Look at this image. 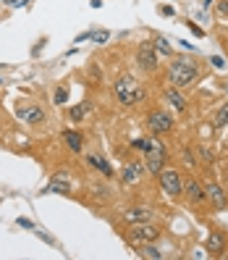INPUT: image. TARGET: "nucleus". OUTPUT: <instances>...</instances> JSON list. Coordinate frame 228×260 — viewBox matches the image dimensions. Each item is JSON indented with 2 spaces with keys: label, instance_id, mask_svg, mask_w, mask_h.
Masks as SVG:
<instances>
[{
  "label": "nucleus",
  "instance_id": "nucleus-36",
  "mask_svg": "<svg viewBox=\"0 0 228 260\" xmlns=\"http://www.w3.org/2000/svg\"><path fill=\"white\" fill-rule=\"evenodd\" d=\"M223 181H225V184H228V168H225V171H223Z\"/></svg>",
  "mask_w": 228,
  "mask_h": 260
},
{
  "label": "nucleus",
  "instance_id": "nucleus-26",
  "mask_svg": "<svg viewBox=\"0 0 228 260\" xmlns=\"http://www.w3.org/2000/svg\"><path fill=\"white\" fill-rule=\"evenodd\" d=\"M215 13H218V19H228V0H218Z\"/></svg>",
  "mask_w": 228,
  "mask_h": 260
},
{
  "label": "nucleus",
  "instance_id": "nucleus-22",
  "mask_svg": "<svg viewBox=\"0 0 228 260\" xmlns=\"http://www.w3.org/2000/svg\"><path fill=\"white\" fill-rule=\"evenodd\" d=\"M68 98H71V87L68 84H58L55 87V92H53V105H66L68 103Z\"/></svg>",
  "mask_w": 228,
  "mask_h": 260
},
{
  "label": "nucleus",
  "instance_id": "nucleus-10",
  "mask_svg": "<svg viewBox=\"0 0 228 260\" xmlns=\"http://www.w3.org/2000/svg\"><path fill=\"white\" fill-rule=\"evenodd\" d=\"M144 174H147L144 160H131L121 168V181H124V187H136L144 179Z\"/></svg>",
  "mask_w": 228,
  "mask_h": 260
},
{
  "label": "nucleus",
  "instance_id": "nucleus-20",
  "mask_svg": "<svg viewBox=\"0 0 228 260\" xmlns=\"http://www.w3.org/2000/svg\"><path fill=\"white\" fill-rule=\"evenodd\" d=\"M136 252H139L142 257H149V260H163L165 252L158 247L155 242H142V244H136Z\"/></svg>",
  "mask_w": 228,
  "mask_h": 260
},
{
  "label": "nucleus",
  "instance_id": "nucleus-21",
  "mask_svg": "<svg viewBox=\"0 0 228 260\" xmlns=\"http://www.w3.org/2000/svg\"><path fill=\"white\" fill-rule=\"evenodd\" d=\"M152 45H155L158 55H165V58H173V48H171V40L165 35H158L155 40H152Z\"/></svg>",
  "mask_w": 228,
  "mask_h": 260
},
{
  "label": "nucleus",
  "instance_id": "nucleus-25",
  "mask_svg": "<svg viewBox=\"0 0 228 260\" xmlns=\"http://www.w3.org/2000/svg\"><path fill=\"white\" fill-rule=\"evenodd\" d=\"M181 158H184V163L189 166V168H197V158H194V152L184 145V147H181Z\"/></svg>",
  "mask_w": 228,
  "mask_h": 260
},
{
  "label": "nucleus",
  "instance_id": "nucleus-33",
  "mask_svg": "<svg viewBox=\"0 0 228 260\" xmlns=\"http://www.w3.org/2000/svg\"><path fill=\"white\" fill-rule=\"evenodd\" d=\"M160 13H163V16H173L176 11H173L171 6H160Z\"/></svg>",
  "mask_w": 228,
  "mask_h": 260
},
{
  "label": "nucleus",
  "instance_id": "nucleus-3",
  "mask_svg": "<svg viewBox=\"0 0 228 260\" xmlns=\"http://www.w3.org/2000/svg\"><path fill=\"white\" fill-rule=\"evenodd\" d=\"M134 60H136V69H139L142 74H158V69H160V55H158V50H155V45H152V40H144V42H139V48H136V53H134Z\"/></svg>",
  "mask_w": 228,
  "mask_h": 260
},
{
  "label": "nucleus",
  "instance_id": "nucleus-8",
  "mask_svg": "<svg viewBox=\"0 0 228 260\" xmlns=\"http://www.w3.org/2000/svg\"><path fill=\"white\" fill-rule=\"evenodd\" d=\"M165 163H168V150H165V145L158 140L155 147H152L147 155H144V168H147V174L158 176L163 168H165Z\"/></svg>",
  "mask_w": 228,
  "mask_h": 260
},
{
  "label": "nucleus",
  "instance_id": "nucleus-29",
  "mask_svg": "<svg viewBox=\"0 0 228 260\" xmlns=\"http://www.w3.org/2000/svg\"><path fill=\"white\" fill-rule=\"evenodd\" d=\"M210 63L215 66V69H223V66H225V60H223L220 55H212V58H210Z\"/></svg>",
  "mask_w": 228,
  "mask_h": 260
},
{
  "label": "nucleus",
  "instance_id": "nucleus-31",
  "mask_svg": "<svg viewBox=\"0 0 228 260\" xmlns=\"http://www.w3.org/2000/svg\"><path fill=\"white\" fill-rule=\"evenodd\" d=\"M87 40H92V32H82V35L76 37L73 42H76V45H82V42H87Z\"/></svg>",
  "mask_w": 228,
  "mask_h": 260
},
{
  "label": "nucleus",
  "instance_id": "nucleus-11",
  "mask_svg": "<svg viewBox=\"0 0 228 260\" xmlns=\"http://www.w3.org/2000/svg\"><path fill=\"white\" fill-rule=\"evenodd\" d=\"M205 192H207V203L212 205V210H225L228 208V197H225V187L223 184H218V181H207Z\"/></svg>",
  "mask_w": 228,
  "mask_h": 260
},
{
  "label": "nucleus",
  "instance_id": "nucleus-34",
  "mask_svg": "<svg viewBox=\"0 0 228 260\" xmlns=\"http://www.w3.org/2000/svg\"><path fill=\"white\" fill-rule=\"evenodd\" d=\"M21 3H24V0H6V6H11V8L13 6H21Z\"/></svg>",
  "mask_w": 228,
  "mask_h": 260
},
{
  "label": "nucleus",
  "instance_id": "nucleus-18",
  "mask_svg": "<svg viewBox=\"0 0 228 260\" xmlns=\"http://www.w3.org/2000/svg\"><path fill=\"white\" fill-rule=\"evenodd\" d=\"M89 111H92V103H89V100L76 103V105L68 108V121H71V124H82V121L89 116Z\"/></svg>",
  "mask_w": 228,
  "mask_h": 260
},
{
  "label": "nucleus",
  "instance_id": "nucleus-1",
  "mask_svg": "<svg viewBox=\"0 0 228 260\" xmlns=\"http://www.w3.org/2000/svg\"><path fill=\"white\" fill-rule=\"evenodd\" d=\"M113 95H116V103L124 105V108H134L147 100V89L136 82V76L131 74H121L118 79L113 82Z\"/></svg>",
  "mask_w": 228,
  "mask_h": 260
},
{
  "label": "nucleus",
  "instance_id": "nucleus-24",
  "mask_svg": "<svg viewBox=\"0 0 228 260\" xmlns=\"http://www.w3.org/2000/svg\"><path fill=\"white\" fill-rule=\"evenodd\" d=\"M212 121H215V126H218V129L228 126V103H223L220 108L215 111V118H212Z\"/></svg>",
  "mask_w": 228,
  "mask_h": 260
},
{
  "label": "nucleus",
  "instance_id": "nucleus-2",
  "mask_svg": "<svg viewBox=\"0 0 228 260\" xmlns=\"http://www.w3.org/2000/svg\"><path fill=\"white\" fill-rule=\"evenodd\" d=\"M200 79H202V71H200V66H197L194 60H189V58H171V63H168V82L173 87L189 89Z\"/></svg>",
  "mask_w": 228,
  "mask_h": 260
},
{
  "label": "nucleus",
  "instance_id": "nucleus-12",
  "mask_svg": "<svg viewBox=\"0 0 228 260\" xmlns=\"http://www.w3.org/2000/svg\"><path fill=\"white\" fill-rule=\"evenodd\" d=\"M205 250L212 257H220L228 250V237L220 232V229H212V232L207 234V239H205Z\"/></svg>",
  "mask_w": 228,
  "mask_h": 260
},
{
  "label": "nucleus",
  "instance_id": "nucleus-7",
  "mask_svg": "<svg viewBox=\"0 0 228 260\" xmlns=\"http://www.w3.org/2000/svg\"><path fill=\"white\" fill-rule=\"evenodd\" d=\"M160 237H163V229H160L158 223H152V221H147V223H134V226L129 229V239H131L134 244L158 242Z\"/></svg>",
  "mask_w": 228,
  "mask_h": 260
},
{
  "label": "nucleus",
  "instance_id": "nucleus-17",
  "mask_svg": "<svg viewBox=\"0 0 228 260\" xmlns=\"http://www.w3.org/2000/svg\"><path fill=\"white\" fill-rule=\"evenodd\" d=\"M71 179L66 176V174H55L53 179H50V184L42 189V194H50V192H63V194H68L71 192Z\"/></svg>",
  "mask_w": 228,
  "mask_h": 260
},
{
  "label": "nucleus",
  "instance_id": "nucleus-13",
  "mask_svg": "<svg viewBox=\"0 0 228 260\" xmlns=\"http://www.w3.org/2000/svg\"><path fill=\"white\" fill-rule=\"evenodd\" d=\"M163 103L168 105L171 111L176 113H184L186 111V95H184V89H178V87H165V92H163Z\"/></svg>",
  "mask_w": 228,
  "mask_h": 260
},
{
  "label": "nucleus",
  "instance_id": "nucleus-23",
  "mask_svg": "<svg viewBox=\"0 0 228 260\" xmlns=\"http://www.w3.org/2000/svg\"><path fill=\"white\" fill-rule=\"evenodd\" d=\"M100 82H102V69L97 63H89V69H87V84L89 87H97Z\"/></svg>",
  "mask_w": 228,
  "mask_h": 260
},
{
  "label": "nucleus",
  "instance_id": "nucleus-27",
  "mask_svg": "<svg viewBox=\"0 0 228 260\" xmlns=\"http://www.w3.org/2000/svg\"><path fill=\"white\" fill-rule=\"evenodd\" d=\"M108 37H110L108 29H102V32H92V40H95V42H100V45H102V42H108Z\"/></svg>",
  "mask_w": 228,
  "mask_h": 260
},
{
  "label": "nucleus",
  "instance_id": "nucleus-14",
  "mask_svg": "<svg viewBox=\"0 0 228 260\" xmlns=\"http://www.w3.org/2000/svg\"><path fill=\"white\" fill-rule=\"evenodd\" d=\"M84 163L92 168V171H97L100 176H105V179H110V176L116 174V168L110 166V160L102 158L100 152H87V155H84Z\"/></svg>",
  "mask_w": 228,
  "mask_h": 260
},
{
  "label": "nucleus",
  "instance_id": "nucleus-5",
  "mask_svg": "<svg viewBox=\"0 0 228 260\" xmlns=\"http://www.w3.org/2000/svg\"><path fill=\"white\" fill-rule=\"evenodd\" d=\"M13 113H16L19 121H24V124H29V126H42L45 121H48V113H45L37 103H26V100H16Z\"/></svg>",
  "mask_w": 228,
  "mask_h": 260
},
{
  "label": "nucleus",
  "instance_id": "nucleus-35",
  "mask_svg": "<svg viewBox=\"0 0 228 260\" xmlns=\"http://www.w3.org/2000/svg\"><path fill=\"white\" fill-rule=\"evenodd\" d=\"M212 3H215V0H202V8H210Z\"/></svg>",
  "mask_w": 228,
  "mask_h": 260
},
{
  "label": "nucleus",
  "instance_id": "nucleus-32",
  "mask_svg": "<svg viewBox=\"0 0 228 260\" xmlns=\"http://www.w3.org/2000/svg\"><path fill=\"white\" fill-rule=\"evenodd\" d=\"M186 26L192 29V32H194L197 37H202V35H205V32H202V29H200V26H197V24H192V21H186Z\"/></svg>",
  "mask_w": 228,
  "mask_h": 260
},
{
  "label": "nucleus",
  "instance_id": "nucleus-19",
  "mask_svg": "<svg viewBox=\"0 0 228 260\" xmlns=\"http://www.w3.org/2000/svg\"><path fill=\"white\" fill-rule=\"evenodd\" d=\"M155 142H158V137H152V134H149V137H134L129 147H131L134 152H139V155H147V152L155 147Z\"/></svg>",
  "mask_w": 228,
  "mask_h": 260
},
{
  "label": "nucleus",
  "instance_id": "nucleus-15",
  "mask_svg": "<svg viewBox=\"0 0 228 260\" xmlns=\"http://www.w3.org/2000/svg\"><path fill=\"white\" fill-rule=\"evenodd\" d=\"M124 221L129 226L147 223V221H152V208H147V205H131L129 210H124Z\"/></svg>",
  "mask_w": 228,
  "mask_h": 260
},
{
  "label": "nucleus",
  "instance_id": "nucleus-6",
  "mask_svg": "<svg viewBox=\"0 0 228 260\" xmlns=\"http://www.w3.org/2000/svg\"><path fill=\"white\" fill-rule=\"evenodd\" d=\"M158 184H160V192L168 194L171 200H178V197L184 194V179H181V174L173 171V168H163L158 174Z\"/></svg>",
  "mask_w": 228,
  "mask_h": 260
},
{
  "label": "nucleus",
  "instance_id": "nucleus-16",
  "mask_svg": "<svg viewBox=\"0 0 228 260\" xmlns=\"http://www.w3.org/2000/svg\"><path fill=\"white\" fill-rule=\"evenodd\" d=\"M60 140L66 142V147H68L71 152H82L84 145H87V137H84V132H79V129H63V132H60Z\"/></svg>",
  "mask_w": 228,
  "mask_h": 260
},
{
  "label": "nucleus",
  "instance_id": "nucleus-30",
  "mask_svg": "<svg viewBox=\"0 0 228 260\" xmlns=\"http://www.w3.org/2000/svg\"><path fill=\"white\" fill-rule=\"evenodd\" d=\"M200 158H202V160H212V152H210L205 145H200Z\"/></svg>",
  "mask_w": 228,
  "mask_h": 260
},
{
  "label": "nucleus",
  "instance_id": "nucleus-37",
  "mask_svg": "<svg viewBox=\"0 0 228 260\" xmlns=\"http://www.w3.org/2000/svg\"><path fill=\"white\" fill-rule=\"evenodd\" d=\"M0 84H3V76H0Z\"/></svg>",
  "mask_w": 228,
  "mask_h": 260
},
{
  "label": "nucleus",
  "instance_id": "nucleus-9",
  "mask_svg": "<svg viewBox=\"0 0 228 260\" xmlns=\"http://www.w3.org/2000/svg\"><path fill=\"white\" fill-rule=\"evenodd\" d=\"M184 194H186V200H189L197 210H202L205 205H210V203H207L205 184H202L200 179H194V176H189V179L184 181Z\"/></svg>",
  "mask_w": 228,
  "mask_h": 260
},
{
  "label": "nucleus",
  "instance_id": "nucleus-4",
  "mask_svg": "<svg viewBox=\"0 0 228 260\" xmlns=\"http://www.w3.org/2000/svg\"><path fill=\"white\" fill-rule=\"evenodd\" d=\"M147 132L152 134V137H163V134H168V132H173V126H176V121H173V116L165 111V108H155V111H149L147 113Z\"/></svg>",
  "mask_w": 228,
  "mask_h": 260
},
{
  "label": "nucleus",
  "instance_id": "nucleus-28",
  "mask_svg": "<svg viewBox=\"0 0 228 260\" xmlns=\"http://www.w3.org/2000/svg\"><path fill=\"white\" fill-rule=\"evenodd\" d=\"M16 226L29 229V232H34V229H37V226H34V221H29V218H24V216H21V218H16Z\"/></svg>",
  "mask_w": 228,
  "mask_h": 260
}]
</instances>
